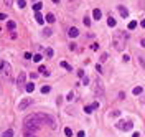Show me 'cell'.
Masks as SVG:
<instances>
[{
    "label": "cell",
    "instance_id": "cell-46",
    "mask_svg": "<svg viewBox=\"0 0 145 137\" xmlns=\"http://www.w3.org/2000/svg\"><path fill=\"white\" fill-rule=\"evenodd\" d=\"M140 27H142V28H145V20H142V22H140Z\"/></svg>",
    "mask_w": 145,
    "mask_h": 137
},
{
    "label": "cell",
    "instance_id": "cell-41",
    "mask_svg": "<svg viewBox=\"0 0 145 137\" xmlns=\"http://www.w3.org/2000/svg\"><path fill=\"white\" fill-rule=\"evenodd\" d=\"M33 56H31V53H25V60H31Z\"/></svg>",
    "mask_w": 145,
    "mask_h": 137
},
{
    "label": "cell",
    "instance_id": "cell-39",
    "mask_svg": "<svg viewBox=\"0 0 145 137\" xmlns=\"http://www.w3.org/2000/svg\"><path fill=\"white\" fill-rule=\"evenodd\" d=\"M96 71H99V73H102V66H101L99 63L96 64Z\"/></svg>",
    "mask_w": 145,
    "mask_h": 137
},
{
    "label": "cell",
    "instance_id": "cell-36",
    "mask_svg": "<svg viewBox=\"0 0 145 137\" xmlns=\"http://www.w3.org/2000/svg\"><path fill=\"white\" fill-rule=\"evenodd\" d=\"M76 73H78V76H79V78H84V76H86V74H84V71H82V69H78V71H76Z\"/></svg>",
    "mask_w": 145,
    "mask_h": 137
},
{
    "label": "cell",
    "instance_id": "cell-23",
    "mask_svg": "<svg viewBox=\"0 0 145 137\" xmlns=\"http://www.w3.org/2000/svg\"><path fill=\"white\" fill-rule=\"evenodd\" d=\"M59 66H63V68H66L68 71H72V68H71V66H69L68 63H66V61H61V63H59Z\"/></svg>",
    "mask_w": 145,
    "mask_h": 137
},
{
    "label": "cell",
    "instance_id": "cell-35",
    "mask_svg": "<svg viewBox=\"0 0 145 137\" xmlns=\"http://www.w3.org/2000/svg\"><path fill=\"white\" fill-rule=\"evenodd\" d=\"M69 50H71V51H74V50H78V45H76V43L72 41L71 45H69Z\"/></svg>",
    "mask_w": 145,
    "mask_h": 137
},
{
    "label": "cell",
    "instance_id": "cell-7",
    "mask_svg": "<svg viewBox=\"0 0 145 137\" xmlns=\"http://www.w3.org/2000/svg\"><path fill=\"white\" fill-rule=\"evenodd\" d=\"M27 73L25 71H20V74H18V78H17V84L18 86H23V84H27Z\"/></svg>",
    "mask_w": 145,
    "mask_h": 137
},
{
    "label": "cell",
    "instance_id": "cell-3",
    "mask_svg": "<svg viewBox=\"0 0 145 137\" xmlns=\"http://www.w3.org/2000/svg\"><path fill=\"white\" fill-rule=\"evenodd\" d=\"M35 117L41 122V124H48V127L50 129H54L56 127V122H54V119L51 116H48V114H43V112H35Z\"/></svg>",
    "mask_w": 145,
    "mask_h": 137
},
{
    "label": "cell",
    "instance_id": "cell-22",
    "mask_svg": "<svg viewBox=\"0 0 145 137\" xmlns=\"http://www.w3.org/2000/svg\"><path fill=\"white\" fill-rule=\"evenodd\" d=\"M51 33H53L51 28H45V30H43V37H51Z\"/></svg>",
    "mask_w": 145,
    "mask_h": 137
},
{
    "label": "cell",
    "instance_id": "cell-1",
    "mask_svg": "<svg viewBox=\"0 0 145 137\" xmlns=\"http://www.w3.org/2000/svg\"><path fill=\"white\" fill-rule=\"evenodd\" d=\"M23 126H25V130H28V132H36L38 129L41 127V122L35 117V114H31V116H28L23 121Z\"/></svg>",
    "mask_w": 145,
    "mask_h": 137
},
{
    "label": "cell",
    "instance_id": "cell-15",
    "mask_svg": "<svg viewBox=\"0 0 145 137\" xmlns=\"http://www.w3.org/2000/svg\"><path fill=\"white\" fill-rule=\"evenodd\" d=\"M25 89H27V92H33L35 91V84H33V83H27Z\"/></svg>",
    "mask_w": 145,
    "mask_h": 137
},
{
    "label": "cell",
    "instance_id": "cell-26",
    "mask_svg": "<svg viewBox=\"0 0 145 137\" xmlns=\"http://www.w3.org/2000/svg\"><path fill=\"white\" fill-rule=\"evenodd\" d=\"M82 23H84L86 27H91V18L89 17H84V18H82Z\"/></svg>",
    "mask_w": 145,
    "mask_h": 137
},
{
    "label": "cell",
    "instance_id": "cell-40",
    "mask_svg": "<svg viewBox=\"0 0 145 137\" xmlns=\"http://www.w3.org/2000/svg\"><path fill=\"white\" fill-rule=\"evenodd\" d=\"M91 48H92V50H94V51H97V50H99V45H97V43H94V45L91 46Z\"/></svg>",
    "mask_w": 145,
    "mask_h": 137
},
{
    "label": "cell",
    "instance_id": "cell-45",
    "mask_svg": "<svg viewBox=\"0 0 145 137\" xmlns=\"http://www.w3.org/2000/svg\"><path fill=\"white\" fill-rule=\"evenodd\" d=\"M138 63H140V64H142V66H144V68H145V61H144V60H142V58H138Z\"/></svg>",
    "mask_w": 145,
    "mask_h": 137
},
{
    "label": "cell",
    "instance_id": "cell-12",
    "mask_svg": "<svg viewBox=\"0 0 145 137\" xmlns=\"http://www.w3.org/2000/svg\"><path fill=\"white\" fill-rule=\"evenodd\" d=\"M117 10H119V13H120V15L124 17V18H127V17H129V10H127L125 7H122V5H119V7H117Z\"/></svg>",
    "mask_w": 145,
    "mask_h": 137
},
{
    "label": "cell",
    "instance_id": "cell-5",
    "mask_svg": "<svg viewBox=\"0 0 145 137\" xmlns=\"http://www.w3.org/2000/svg\"><path fill=\"white\" fill-rule=\"evenodd\" d=\"M132 127H134V124L130 121H120V122H117V129H120V130H130Z\"/></svg>",
    "mask_w": 145,
    "mask_h": 137
},
{
    "label": "cell",
    "instance_id": "cell-13",
    "mask_svg": "<svg viewBox=\"0 0 145 137\" xmlns=\"http://www.w3.org/2000/svg\"><path fill=\"white\" fill-rule=\"evenodd\" d=\"M92 17H94V20H101V17H102V12H101L99 8H94V10H92Z\"/></svg>",
    "mask_w": 145,
    "mask_h": 137
},
{
    "label": "cell",
    "instance_id": "cell-4",
    "mask_svg": "<svg viewBox=\"0 0 145 137\" xmlns=\"http://www.w3.org/2000/svg\"><path fill=\"white\" fill-rule=\"evenodd\" d=\"M94 94H96V98H104V94H106V88H104V83L101 81L99 78H96V83H94Z\"/></svg>",
    "mask_w": 145,
    "mask_h": 137
},
{
    "label": "cell",
    "instance_id": "cell-47",
    "mask_svg": "<svg viewBox=\"0 0 145 137\" xmlns=\"http://www.w3.org/2000/svg\"><path fill=\"white\" fill-rule=\"evenodd\" d=\"M3 66H5V63H3V61H0V69H3Z\"/></svg>",
    "mask_w": 145,
    "mask_h": 137
},
{
    "label": "cell",
    "instance_id": "cell-24",
    "mask_svg": "<svg viewBox=\"0 0 145 137\" xmlns=\"http://www.w3.org/2000/svg\"><path fill=\"white\" fill-rule=\"evenodd\" d=\"M31 60H33V61H36V63H40V61L43 60V56H41V55H33V58H31Z\"/></svg>",
    "mask_w": 145,
    "mask_h": 137
},
{
    "label": "cell",
    "instance_id": "cell-25",
    "mask_svg": "<svg viewBox=\"0 0 145 137\" xmlns=\"http://www.w3.org/2000/svg\"><path fill=\"white\" fill-rule=\"evenodd\" d=\"M107 58H109L107 53H102V55H101V58H99V61H101V63H104V61H107Z\"/></svg>",
    "mask_w": 145,
    "mask_h": 137
},
{
    "label": "cell",
    "instance_id": "cell-42",
    "mask_svg": "<svg viewBox=\"0 0 145 137\" xmlns=\"http://www.w3.org/2000/svg\"><path fill=\"white\" fill-rule=\"evenodd\" d=\"M122 60H124V61H125V63H127V61L130 60V56H129V55H124V56H122Z\"/></svg>",
    "mask_w": 145,
    "mask_h": 137
},
{
    "label": "cell",
    "instance_id": "cell-48",
    "mask_svg": "<svg viewBox=\"0 0 145 137\" xmlns=\"http://www.w3.org/2000/svg\"><path fill=\"white\" fill-rule=\"evenodd\" d=\"M132 137H140V134H138V132H134V136Z\"/></svg>",
    "mask_w": 145,
    "mask_h": 137
},
{
    "label": "cell",
    "instance_id": "cell-16",
    "mask_svg": "<svg viewBox=\"0 0 145 137\" xmlns=\"http://www.w3.org/2000/svg\"><path fill=\"white\" fill-rule=\"evenodd\" d=\"M38 71L43 74V76H50V71L46 69V66H40V68H38Z\"/></svg>",
    "mask_w": 145,
    "mask_h": 137
},
{
    "label": "cell",
    "instance_id": "cell-31",
    "mask_svg": "<svg viewBox=\"0 0 145 137\" xmlns=\"http://www.w3.org/2000/svg\"><path fill=\"white\" fill-rule=\"evenodd\" d=\"M134 28H137V22H135V20L129 23V30H134Z\"/></svg>",
    "mask_w": 145,
    "mask_h": 137
},
{
    "label": "cell",
    "instance_id": "cell-18",
    "mask_svg": "<svg viewBox=\"0 0 145 137\" xmlns=\"http://www.w3.org/2000/svg\"><path fill=\"white\" fill-rule=\"evenodd\" d=\"M2 137H13V130H12V129L3 130V132H2Z\"/></svg>",
    "mask_w": 145,
    "mask_h": 137
},
{
    "label": "cell",
    "instance_id": "cell-38",
    "mask_svg": "<svg viewBox=\"0 0 145 137\" xmlns=\"http://www.w3.org/2000/svg\"><path fill=\"white\" fill-rule=\"evenodd\" d=\"M7 18H8V17H7L5 13H0V22H3V20H7Z\"/></svg>",
    "mask_w": 145,
    "mask_h": 137
},
{
    "label": "cell",
    "instance_id": "cell-32",
    "mask_svg": "<svg viewBox=\"0 0 145 137\" xmlns=\"http://www.w3.org/2000/svg\"><path fill=\"white\" fill-rule=\"evenodd\" d=\"M17 5L20 7V8H23V7H25L27 3H25V0H17Z\"/></svg>",
    "mask_w": 145,
    "mask_h": 137
},
{
    "label": "cell",
    "instance_id": "cell-11",
    "mask_svg": "<svg viewBox=\"0 0 145 137\" xmlns=\"http://www.w3.org/2000/svg\"><path fill=\"white\" fill-rule=\"evenodd\" d=\"M35 20H36V23H40V25L45 23V17H43L40 12H35Z\"/></svg>",
    "mask_w": 145,
    "mask_h": 137
},
{
    "label": "cell",
    "instance_id": "cell-14",
    "mask_svg": "<svg viewBox=\"0 0 145 137\" xmlns=\"http://www.w3.org/2000/svg\"><path fill=\"white\" fill-rule=\"evenodd\" d=\"M107 25H109V27H116V25H117V22H116V20H114V17H112V13H110V15H109Z\"/></svg>",
    "mask_w": 145,
    "mask_h": 137
},
{
    "label": "cell",
    "instance_id": "cell-20",
    "mask_svg": "<svg viewBox=\"0 0 145 137\" xmlns=\"http://www.w3.org/2000/svg\"><path fill=\"white\" fill-rule=\"evenodd\" d=\"M45 18H46V22H48V23H53L54 20H56V18H54V15H53V13H48V15H46Z\"/></svg>",
    "mask_w": 145,
    "mask_h": 137
},
{
    "label": "cell",
    "instance_id": "cell-50",
    "mask_svg": "<svg viewBox=\"0 0 145 137\" xmlns=\"http://www.w3.org/2000/svg\"><path fill=\"white\" fill-rule=\"evenodd\" d=\"M58 2H59V0H53V3H58Z\"/></svg>",
    "mask_w": 145,
    "mask_h": 137
},
{
    "label": "cell",
    "instance_id": "cell-21",
    "mask_svg": "<svg viewBox=\"0 0 145 137\" xmlns=\"http://www.w3.org/2000/svg\"><path fill=\"white\" fill-rule=\"evenodd\" d=\"M45 55L48 56V58H51V56L54 55V51H53V48H46L45 50Z\"/></svg>",
    "mask_w": 145,
    "mask_h": 137
},
{
    "label": "cell",
    "instance_id": "cell-33",
    "mask_svg": "<svg viewBox=\"0 0 145 137\" xmlns=\"http://www.w3.org/2000/svg\"><path fill=\"white\" fill-rule=\"evenodd\" d=\"M23 137H38V136H35L33 132H28V130H25V134H23Z\"/></svg>",
    "mask_w": 145,
    "mask_h": 137
},
{
    "label": "cell",
    "instance_id": "cell-49",
    "mask_svg": "<svg viewBox=\"0 0 145 137\" xmlns=\"http://www.w3.org/2000/svg\"><path fill=\"white\" fill-rule=\"evenodd\" d=\"M140 45H142V46L145 48V40H142V41H140Z\"/></svg>",
    "mask_w": 145,
    "mask_h": 137
},
{
    "label": "cell",
    "instance_id": "cell-10",
    "mask_svg": "<svg viewBox=\"0 0 145 137\" xmlns=\"http://www.w3.org/2000/svg\"><path fill=\"white\" fill-rule=\"evenodd\" d=\"M10 76H12V66L8 63H5V66H3V78H10Z\"/></svg>",
    "mask_w": 145,
    "mask_h": 137
},
{
    "label": "cell",
    "instance_id": "cell-9",
    "mask_svg": "<svg viewBox=\"0 0 145 137\" xmlns=\"http://www.w3.org/2000/svg\"><path fill=\"white\" fill-rule=\"evenodd\" d=\"M78 35H79V30H78L76 27H71L69 30H68V37L69 38H76Z\"/></svg>",
    "mask_w": 145,
    "mask_h": 137
},
{
    "label": "cell",
    "instance_id": "cell-37",
    "mask_svg": "<svg viewBox=\"0 0 145 137\" xmlns=\"http://www.w3.org/2000/svg\"><path fill=\"white\" fill-rule=\"evenodd\" d=\"M82 84H84V86H86V84H89V78H87V76H84V78H82Z\"/></svg>",
    "mask_w": 145,
    "mask_h": 137
},
{
    "label": "cell",
    "instance_id": "cell-28",
    "mask_svg": "<svg viewBox=\"0 0 145 137\" xmlns=\"http://www.w3.org/2000/svg\"><path fill=\"white\" fill-rule=\"evenodd\" d=\"M74 98H76V92H74V91H69V94H68V98H66V99H68V101H72Z\"/></svg>",
    "mask_w": 145,
    "mask_h": 137
},
{
    "label": "cell",
    "instance_id": "cell-34",
    "mask_svg": "<svg viewBox=\"0 0 145 137\" xmlns=\"http://www.w3.org/2000/svg\"><path fill=\"white\" fill-rule=\"evenodd\" d=\"M64 134H66L68 137H71V136H72V130H71L69 127H66V129H64Z\"/></svg>",
    "mask_w": 145,
    "mask_h": 137
},
{
    "label": "cell",
    "instance_id": "cell-30",
    "mask_svg": "<svg viewBox=\"0 0 145 137\" xmlns=\"http://www.w3.org/2000/svg\"><path fill=\"white\" fill-rule=\"evenodd\" d=\"M110 116H112V117H119V116H120V111H119V109L112 111V112H110Z\"/></svg>",
    "mask_w": 145,
    "mask_h": 137
},
{
    "label": "cell",
    "instance_id": "cell-43",
    "mask_svg": "<svg viewBox=\"0 0 145 137\" xmlns=\"http://www.w3.org/2000/svg\"><path fill=\"white\" fill-rule=\"evenodd\" d=\"M78 137H86V134H84V130H79V132H78Z\"/></svg>",
    "mask_w": 145,
    "mask_h": 137
},
{
    "label": "cell",
    "instance_id": "cell-27",
    "mask_svg": "<svg viewBox=\"0 0 145 137\" xmlns=\"http://www.w3.org/2000/svg\"><path fill=\"white\" fill-rule=\"evenodd\" d=\"M142 91H144V89H142V86H137V88H134V94H142Z\"/></svg>",
    "mask_w": 145,
    "mask_h": 137
},
{
    "label": "cell",
    "instance_id": "cell-8",
    "mask_svg": "<svg viewBox=\"0 0 145 137\" xmlns=\"http://www.w3.org/2000/svg\"><path fill=\"white\" fill-rule=\"evenodd\" d=\"M97 107H99V102H92L91 106H86V107H84V112H86V114H91L92 111L97 109Z\"/></svg>",
    "mask_w": 145,
    "mask_h": 137
},
{
    "label": "cell",
    "instance_id": "cell-2",
    "mask_svg": "<svg viewBox=\"0 0 145 137\" xmlns=\"http://www.w3.org/2000/svg\"><path fill=\"white\" fill-rule=\"evenodd\" d=\"M125 41H127L125 33H122V31L114 33V37H112V45H114V48H116L117 51H122V50L125 48Z\"/></svg>",
    "mask_w": 145,
    "mask_h": 137
},
{
    "label": "cell",
    "instance_id": "cell-17",
    "mask_svg": "<svg viewBox=\"0 0 145 137\" xmlns=\"http://www.w3.org/2000/svg\"><path fill=\"white\" fill-rule=\"evenodd\" d=\"M7 28H8V30H15V28H17V23H15L13 20H8V22H7Z\"/></svg>",
    "mask_w": 145,
    "mask_h": 137
},
{
    "label": "cell",
    "instance_id": "cell-29",
    "mask_svg": "<svg viewBox=\"0 0 145 137\" xmlns=\"http://www.w3.org/2000/svg\"><path fill=\"white\" fill-rule=\"evenodd\" d=\"M50 91H51V88H50V86H43V88H41V92H43V94H48Z\"/></svg>",
    "mask_w": 145,
    "mask_h": 137
},
{
    "label": "cell",
    "instance_id": "cell-6",
    "mask_svg": "<svg viewBox=\"0 0 145 137\" xmlns=\"http://www.w3.org/2000/svg\"><path fill=\"white\" fill-rule=\"evenodd\" d=\"M30 104H33V98H23V99L20 101V104H18V109H20V111L27 109Z\"/></svg>",
    "mask_w": 145,
    "mask_h": 137
},
{
    "label": "cell",
    "instance_id": "cell-19",
    "mask_svg": "<svg viewBox=\"0 0 145 137\" xmlns=\"http://www.w3.org/2000/svg\"><path fill=\"white\" fill-rule=\"evenodd\" d=\"M41 7H43V3H41V2H35V3H33V10H35V12H40Z\"/></svg>",
    "mask_w": 145,
    "mask_h": 137
},
{
    "label": "cell",
    "instance_id": "cell-44",
    "mask_svg": "<svg viewBox=\"0 0 145 137\" xmlns=\"http://www.w3.org/2000/svg\"><path fill=\"white\" fill-rule=\"evenodd\" d=\"M3 3H5V5H12V3H13V0H3Z\"/></svg>",
    "mask_w": 145,
    "mask_h": 137
}]
</instances>
